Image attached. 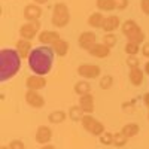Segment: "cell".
<instances>
[{"instance_id":"cell-1","label":"cell","mask_w":149,"mask_h":149,"mask_svg":"<svg viewBox=\"0 0 149 149\" xmlns=\"http://www.w3.org/2000/svg\"><path fill=\"white\" fill-rule=\"evenodd\" d=\"M54 49L52 46H46V45H40L34 48L30 52L27 61H29V67L34 74H40L45 76L51 72L52 69V63H54Z\"/></svg>"},{"instance_id":"cell-2","label":"cell","mask_w":149,"mask_h":149,"mask_svg":"<svg viewBox=\"0 0 149 149\" xmlns=\"http://www.w3.org/2000/svg\"><path fill=\"white\" fill-rule=\"evenodd\" d=\"M21 57L17 49L5 48L0 51V81L12 79L21 69Z\"/></svg>"},{"instance_id":"cell-3","label":"cell","mask_w":149,"mask_h":149,"mask_svg":"<svg viewBox=\"0 0 149 149\" xmlns=\"http://www.w3.org/2000/svg\"><path fill=\"white\" fill-rule=\"evenodd\" d=\"M121 31L128 39V42H134V43H139V45L145 42V33L134 19L124 21L121 24Z\"/></svg>"},{"instance_id":"cell-4","label":"cell","mask_w":149,"mask_h":149,"mask_svg":"<svg viewBox=\"0 0 149 149\" xmlns=\"http://www.w3.org/2000/svg\"><path fill=\"white\" fill-rule=\"evenodd\" d=\"M52 26L57 29H63L70 22V10L66 3H55L52 8Z\"/></svg>"},{"instance_id":"cell-5","label":"cell","mask_w":149,"mask_h":149,"mask_svg":"<svg viewBox=\"0 0 149 149\" xmlns=\"http://www.w3.org/2000/svg\"><path fill=\"white\" fill-rule=\"evenodd\" d=\"M81 124H82L84 130L93 136H102L104 133V125L98 119H95L91 113H85L84 118L81 119Z\"/></svg>"},{"instance_id":"cell-6","label":"cell","mask_w":149,"mask_h":149,"mask_svg":"<svg viewBox=\"0 0 149 149\" xmlns=\"http://www.w3.org/2000/svg\"><path fill=\"white\" fill-rule=\"evenodd\" d=\"M40 33V22L39 21H27L26 24H22L19 27V36L21 39L31 40L36 36H39Z\"/></svg>"},{"instance_id":"cell-7","label":"cell","mask_w":149,"mask_h":149,"mask_svg":"<svg viewBox=\"0 0 149 149\" xmlns=\"http://www.w3.org/2000/svg\"><path fill=\"white\" fill-rule=\"evenodd\" d=\"M78 74L84 79H97L102 74V69L97 64H81L78 67Z\"/></svg>"},{"instance_id":"cell-8","label":"cell","mask_w":149,"mask_h":149,"mask_svg":"<svg viewBox=\"0 0 149 149\" xmlns=\"http://www.w3.org/2000/svg\"><path fill=\"white\" fill-rule=\"evenodd\" d=\"M24 98H26V102L29 106H31L33 109H40L45 106V97L39 93V91H34V90H27L26 95H24Z\"/></svg>"},{"instance_id":"cell-9","label":"cell","mask_w":149,"mask_h":149,"mask_svg":"<svg viewBox=\"0 0 149 149\" xmlns=\"http://www.w3.org/2000/svg\"><path fill=\"white\" fill-rule=\"evenodd\" d=\"M42 8L40 5H37V3H30L27 5L26 8H24V14L22 17L26 18L27 21H39L40 17H42Z\"/></svg>"},{"instance_id":"cell-10","label":"cell","mask_w":149,"mask_h":149,"mask_svg":"<svg viewBox=\"0 0 149 149\" xmlns=\"http://www.w3.org/2000/svg\"><path fill=\"white\" fill-rule=\"evenodd\" d=\"M26 86H27V90L40 91L46 86V78L40 76V74H31V76L26 79Z\"/></svg>"},{"instance_id":"cell-11","label":"cell","mask_w":149,"mask_h":149,"mask_svg":"<svg viewBox=\"0 0 149 149\" xmlns=\"http://www.w3.org/2000/svg\"><path fill=\"white\" fill-rule=\"evenodd\" d=\"M34 139L39 145H48L52 139V130L49 128L48 125H40L39 128L36 130Z\"/></svg>"},{"instance_id":"cell-12","label":"cell","mask_w":149,"mask_h":149,"mask_svg":"<svg viewBox=\"0 0 149 149\" xmlns=\"http://www.w3.org/2000/svg\"><path fill=\"white\" fill-rule=\"evenodd\" d=\"M37 39L42 45H46V46H52L58 39H61L58 31L55 30H45V31H40L39 36H37Z\"/></svg>"},{"instance_id":"cell-13","label":"cell","mask_w":149,"mask_h":149,"mask_svg":"<svg viewBox=\"0 0 149 149\" xmlns=\"http://www.w3.org/2000/svg\"><path fill=\"white\" fill-rule=\"evenodd\" d=\"M95 40H97V36H95V33H93V31H84V33H81L79 37H78L79 46H81L82 49H85V51H88L93 45H95V43H97Z\"/></svg>"},{"instance_id":"cell-14","label":"cell","mask_w":149,"mask_h":149,"mask_svg":"<svg viewBox=\"0 0 149 149\" xmlns=\"http://www.w3.org/2000/svg\"><path fill=\"white\" fill-rule=\"evenodd\" d=\"M88 54L93 55V57H95V58H106L110 54V48L106 46L103 42L102 43H95V45H93L88 49Z\"/></svg>"},{"instance_id":"cell-15","label":"cell","mask_w":149,"mask_h":149,"mask_svg":"<svg viewBox=\"0 0 149 149\" xmlns=\"http://www.w3.org/2000/svg\"><path fill=\"white\" fill-rule=\"evenodd\" d=\"M15 49L18 51L19 57L22 60H27L30 52L33 51V48H31V40H26V39H19L15 45Z\"/></svg>"},{"instance_id":"cell-16","label":"cell","mask_w":149,"mask_h":149,"mask_svg":"<svg viewBox=\"0 0 149 149\" xmlns=\"http://www.w3.org/2000/svg\"><path fill=\"white\" fill-rule=\"evenodd\" d=\"M79 106L82 107V110L85 112V113L93 115V112H94V95L91 93L81 95L79 97Z\"/></svg>"},{"instance_id":"cell-17","label":"cell","mask_w":149,"mask_h":149,"mask_svg":"<svg viewBox=\"0 0 149 149\" xmlns=\"http://www.w3.org/2000/svg\"><path fill=\"white\" fill-rule=\"evenodd\" d=\"M118 27H121V21H119V17H116V15H110V17L104 18V22L102 26V29L106 33H113Z\"/></svg>"},{"instance_id":"cell-18","label":"cell","mask_w":149,"mask_h":149,"mask_svg":"<svg viewBox=\"0 0 149 149\" xmlns=\"http://www.w3.org/2000/svg\"><path fill=\"white\" fill-rule=\"evenodd\" d=\"M130 82L133 86H140L143 84V79H145V72L140 69V67H136V69H131L130 70Z\"/></svg>"},{"instance_id":"cell-19","label":"cell","mask_w":149,"mask_h":149,"mask_svg":"<svg viewBox=\"0 0 149 149\" xmlns=\"http://www.w3.org/2000/svg\"><path fill=\"white\" fill-rule=\"evenodd\" d=\"M104 22V17L100 10L98 12H93V14L88 17V26L93 27V29H102Z\"/></svg>"},{"instance_id":"cell-20","label":"cell","mask_w":149,"mask_h":149,"mask_svg":"<svg viewBox=\"0 0 149 149\" xmlns=\"http://www.w3.org/2000/svg\"><path fill=\"white\" fill-rule=\"evenodd\" d=\"M52 49L57 57H64L67 52H69V42L64 40V39H58L54 45H52Z\"/></svg>"},{"instance_id":"cell-21","label":"cell","mask_w":149,"mask_h":149,"mask_svg":"<svg viewBox=\"0 0 149 149\" xmlns=\"http://www.w3.org/2000/svg\"><path fill=\"white\" fill-rule=\"evenodd\" d=\"M73 91L76 93L79 97H81V95H84V94H88V93H91V84H90L88 81H86V79L79 81V82L74 84Z\"/></svg>"},{"instance_id":"cell-22","label":"cell","mask_w":149,"mask_h":149,"mask_svg":"<svg viewBox=\"0 0 149 149\" xmlns=\"http://www.w3.org/2000/svg\"><path fill=\"white\" fill-rule=\"evenodd\" d=\"M66 118H67V113L64 110H52L48 115V121L51 124H61L66 121Z\"/></svg>"},{"instance_id":"cell-23","label":"cell","mask_w":149,"mask_h":149,"mask_svg":"<svg viewBox=\"0 0 149 149\" xmlns=\"http://www.w3.org/2000/svg\"><path fill=\"white\" fill-rule=\"evenodd\" d=\"M95 6L100 12H110L116 9L115 0H95Z\"/></svg>"},{"instance_id":"cell-24","label":"cell","mask_w":149,"mask_h":149,"mask_svg":"<svg viewBox=\"0 0 149 149\" xmlns=\"http://www.w3.org/2000/svg\"><path fill=\"white\" fill-rule=\"evenodd\" d=\"M121 131H122L124 134H125L128 139H131V137H134V136H137V134H139L140 127L137 125V124L130 122V124H125V125L122 127V130H121Z\"/></svg>"},{"instance_id":"cell-25","label":"cell","mask_w":149,"mask_h":149,"mask_svg":"<svg viewBox=\"0 0 149 149\" xmlns=\"http://www.w3.org/2000/svg\"><path fill=\"white\" fill-rule=\"evenodd\" d=\"M84 115H85V112L82 110V107L78 104V106H72L70 109H69V118L72 119V121H74V122H78V121H81L82 118H84Z\"/></svg>"},{"instance_id":"cell-26","label":"cell","mask_w":149,"mask_h":149,"mask_svg":"<svg viewBox=\"0 0 149 149\" xmlns=\"http://www.w3.org/2000/svg\"><path fill=\"white\" fill-rule=\"evenodd\" d=\"M127 142H128V137L125 134H124L122 131H119V133H113V146H116V148H122V146H125L127 145Z\"/></svg>"},{"instance_id":"cell-27","label":"cell","mask_w":149,"mask_h":149,"mask_svg":"<svg viewBox=\"0 0 149 149\" xmlns=\"http://www.w3.org/2000/svg\"><path fill=\"white\" fill-rule=\"evenodd\" d=\"M125 52H127V55H137L142 49H140V45L139 43H134V42H127L125 43Z\"/></svg>"},{"instance_id":"cell-28","label":"cell","mask_w":149,"mask_h":149,"mask_svg":"<svg viewBox=\"0 0 149 149\" xmlns=\"http://www.w3.org/2000/svg\"><path fill=\"white\" fill-rule=\"evenodd\" d=\"M113 86V78L110 74H104L100 78V88L102 90H110Z\"/></svg>"},{"instance_id":"cell-29","label":"cell","mask_w":149,"mask_h":149,"mask_svg":"<svg viewBox=\"0 0 149 149\" xmlns=\"http://www.w3.org/2000/svg\"><path fill=\"white\" fill-rule=\"evenodd\" d=\"M103 43H104L106 46H109V48H113V46L118 43L116 34H113V33H106L104 37H103Z\"/></svg>"},{"instance_id":"cell-30","label":"cell","mask_w":149,"mask_h":149,"mask_svg":"<svg viewBox=\"0 0 149 149\" xmlns=\"http://www.w3.org/2000/svg\"><path fill=\"white\" fill-rule=\"evenodd\" d=\"M98 139H100V143L104 145V146H110L113 143V133H107L104 131L102 136H98Z\"/></svg>"},{"instance_id":"cell-31","label":"cell","mask_w":149,"mask_h":149,"mask_svg":"<svg viewBox=\"0 0 149 149\" xmlns=\"http://www.w3.org/2000/svg\"><path fill=\"white\" fill-rule=\"evenodd\" d=\"M127 66L130 67V69H136V67H140V61H139V58H137V55H128V58H127Z\"/></svg>"},{"instance_id":"cell-32","label":"cell","mask_w":149,"mask_h":149,"mask_svg":"<svg viewBox=\"0 0 149 149\" xmlns=\"http://www.w3.org/2000/svg\"><path fill=\"white\" fill-rule=\"evenodd\" d=\"M9 148H10V149H26V145H24L22 140L14 139V140L9 142Z\"/></svg>"},{"instance_id":"cell-33","label":"cell","mask_w":149,"mask_h":149,"mask_svg":"<svg viewBox=\"0 0 149 149\" xmlns=\"http://www.w3.org/2000/svg\"><path fill=\"white\" fill-rule=\"evenodd\" d=\"M140 9L145 15L149 17V0H140Z\"/></svg>"},{"instance_id":"cell-34","label":"cell","mask_w":149,"mask_h":149,"mask_svg":"<svg viewBox=\"0 0 149 149\" xmlns=\"http://www.w3.org/2000/svg\"><path fill=\"white\" fill-rule=\"evenodd\" d=\"M115 6H116V9L124 10L128 6V0H115Z\"/></svg>"},{"instance_id":"cell-35","label":"cell","mask_w":149,"mask_h":149,"mask_svg":"<svg viewBox=\"0 0 149 149\" xmlns=\"http://www.w3.org/2000/svg\"><path fill=\"white\" fill-rule=\"evenodd\" d=\"M142 54H143L146 58H149V42L143 43V46H142Z\"/></svg>"},{"instance_id":"cell-36","label":"cell","mask_w":149,"mask_h":149,"mask_svg":"<svg viewBox=\"0 0 149 149\" xmlns=\"http://www.w3.org/2000/svg\"><path fill=\"white\" fill-rule=\"evenodd\" d=\"M143 103L148 106V109H149V93H146L145 95H143Z\"/></svg>"},{"instance_id":"cell-37","label":"cell","mask_w":149,"mask_h":149,"mask_svg":"<svg viewBox=\"0 0 149 149\" xmlns=\"http://www.w3.org/2000/svg\"><path fill=\"white\" fill-rule=\"evenodd\" d=\"M40 149H57V148H55L54 145H51V143H48V145H43Z\"/></svg>"},{"instance_id":"cell-38","label":"cell","mask_w":149,"mask_h":149,"mask_svg":"<svg viewBox=\"0 0 149 149\" xmlns=\"http://www.w3.org/2000/svg\"><path fill=\"white\" fill-rule=\"evenodd\" d=\"M122 107H124V109H128L127 112H131V109H133V103H128V104L125 103V104H122Z\"/></svg>"},{"instance_id":"cell-39","label":"cell","mask_w":149,"mask_h":149,"mask_svg":"<svg viewBox=\"0 0 149 149\" xmlns=\"http://www.w3.org/2000/svg\"><path fill=\"white\" fill-rule=\"evenodd\" d=\"M143 72H145L146 74H149V60L145 63V69H143Z\"/></svg>"},{"instance_id":"cell-40","label":"cell","mask_w":149,"mask_h":149,"mask_svg":"<svg viewBox=\"0 0 149 149\" xmlns=\"http://www.w3.org/2000/svg\"><path fill=\"white\" fill-rule=\"evenodd\" d=\"M34 3H37V5H43V3H46L48 0H33Z\"/></svg>"},{"instance_id":"cell-41","label":"cell","mask_w":149,"mask_h":149,"mask_svg":"<svg viewBox=\"0 0 149 149\" xmlns=\"http://www.w3.org/2000/svg\"><path fill=\"white\" fill-rule=\"evenodd\" d=\"M0 149H10V148H9V145H8V146H0Z\"/></svg>"},{"instance_id":"cell-42","label":"cell","mask_w":149,"mask_h":149,"mask_svg":"<svg viewBox=\"0 0 149 149\" xmlns=\"http://www.w3.org/2000/svg\"><path fill=\"white\" fill-rule=\"evenodd\" d=\"M148 119H149V110H148Z\"/></svg>"}]
</instances>
